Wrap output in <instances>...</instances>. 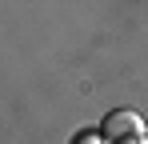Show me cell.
<instances>
[{
	"label": "cell",
	"instance_id": "6da1fadb",
	"mask_svg": "<svg viewBox=\"0 0 148 144\" xmlns=\"http://www.w3.org/2000/svg\"><path fill=\"white\" fill-rule=\"evenodd\" d=\"M104 136L108 140H140L144 136V124H140V116H132V112H112V116L104 120Z\"/></svg>",
	"mask_w": 148,
	"mask_h": 144
}]
</instances>
